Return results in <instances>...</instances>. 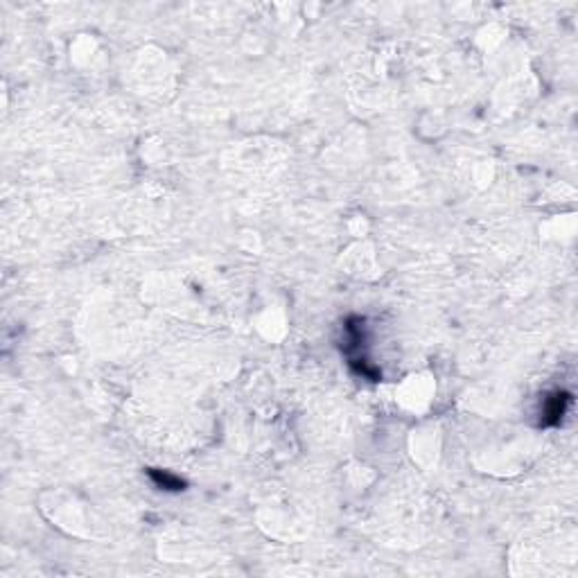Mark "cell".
<instances>
[{"instance_id": "cell-1", "label": "cell", "mask_w": 578, "mask_h": 578, "mask_svg": "<svg viewBox=\"0 0 578 578\" xmlns=\"http://www.w3.org/2000/svg\"><path fill=\"white\" fill-rule=\"evenodd\" d=\"M572 402V395L565 393V391H556L552 397L547 400L545 404V411H542V425L545 427H552V425H558L563 420V416L567 411V406Z\"/></svg>"}, {"instance_id": "cell-2", "label": "cell", "mask_w": 578, "mask_h": 578, "mask_svg": "<svg viewBox=\"0 0 578 578\" xmlns=\"http://www.w3.org/2000/svg\"><path fill=\"white\" fill-rule=\"evenodd\" d=\"M149 477L154 479V483L160 490H169V492H178L185 488V481L178 479L169 472H160V470H149Z\"/></svg>"}]
</instances>
